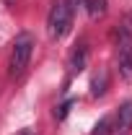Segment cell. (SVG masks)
<instances>
[{"label":"cell","instance_id":"7a4b0ae2","mask_svg":"<svg viewBox=\"0 0 132 135\" xmlns=\"http://www.w3.org/2000/svg\"><path fill=\"white\" fill-rule=\"evenodd\" d=\"M116 65H119V75L124 81H132V26L130 18L119 31V47H116Z\"/></svg>","mask_w":132,"mask_h":135},{"label":"cell","instance_id":"5b68a950","mask_svg":"<svg viewBox=\"0 0 132 135\" xmlns=\"http://www.w3.org/2000/svg\"><path fill=\"white\" fill-rule=\"evenodd\" d=\"M106 70H99L96 75H93V83H91V94L93 96H104L106 94Z\"/></svg>","mask_w":132,"mask_h":135},{"label":"cell","instance_id":"52a82bcc","mask_svg":"<svg viewBox=\"0 0 132 135\" xmlns=\"http://www.w3.org/2000/svg\"><path fill=\"white\" fill-rule=\"evenodd\" d=\"M83 5L88 8V13H91L93 18H99V16L106 13V0H85Z\"/></svg>","mask_w":132,"mask_h":135},{"label":"cell","instance_id":"9c48e42d","mask_svg":"<svg viewBox=\"0 0 132 135\" xmlns=\"http://www.w3.org/2000/svg\"><path fill=\"white\" fill-rule=\"evenodd\" d=\"M73 104H75V99H67L65 104L60 107V112H57V119H65V117H67V112H70V107H73Z\"/></svg>","mask_w":132,"mask_h":135},{"label":"cell","instance_id":"277c9868","mask_svg":"<svg viewBox=\"0 0 132 135\" xmlns=\"http://www.w3.org/2000/svg\"><path fill=\"white\" fill-rule=\"evenodd\" d=\"M116 125H119V130H130L132 127V99L124 101V104L119 107V112H116Z\"/></svg>","mask_w":132,"mask_h":135},{"label":"cell","instance_id":"30bf717a","mask_svg":"<svg viewBox=\"0 0 132 135\" xmlns=\"http://www.w3.org/2000/svg\"><path fill=\"white\" fill-rule=\"evenodd\" d=\"M83 3H85V0H67V8H70V11H75V8H80Z\"/></svg>","mask_w":132,"mask_h":135},{"label":"cell","instance_id":"8fae6325","mask_svg":"<svg viewBox=\"0 0 132 135\" xmlns=\"http://www.w3.org/2000/svg\"><path fill=\"white\" fill-rule=\"evenodd\" d=\"M21 135H34V133H31V130H23V133H21Z\"/></svg>","mask_w":132,"mask_h":135},{"label":"cell","instance_id":"6da1fadb","mask_svg":"<svg viewBox=\"0 0 132 135\" xmlns=\"http://www.w3.org/2000/svg\"><path fill=\"white\" fill-rule=\"evenodd\" d=\"M34 52V36L31 34H18L16 42H13V50H11V60H8V75L11 78H21L23 70L29 68V60H31Z\"/></svg>","mask_w":132,"mask_h":135},{"label":"cell","instance_id":"ba28073f","mask_svg":"<svg viewBox=\"0 0 132 135\" xmlns=\"http://www.w3.org/2000/svg\"><path fill=\"white\" fill-rule=\"evenodd\" d=\"M93 135H111V117H104V119H101L99 125L93 127Z\"/></svg>","mask_w":132,"mask_h":135},{"label":"cell","instance_id":"8992f818","mask_svg":"<svg viewBox=\"0 0 132 135\" xmlns=\"http://www.w3.org/2000/svg\"><path fill=\"white\" fill-rule=\"evenodd\" d=\"M85 60H88V47L85 44H80L78 50H75V55H73V73H80L83 68H85Z\"/></svg>","mask_w":132,"mask_h":135},{"label":"cell","instance_id":"3957f363","mask_svg":"<svg viewBox=\"0 0 132 135\" xmlns=\"http://www.w3.org/2000/svg\"><path fill=\"white\" fill-rule=\"evenodd\" d=\"M73 23V11L67 8L65 0H57L49 11V18H47V29H49V36L52 39H62Z\"/></svg>","mask_w":132,"mask_h":135}]
</instances>
